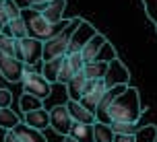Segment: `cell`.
<instances>
[{"label": "cell", "mask_w": 157, "mask_h": 142, "mask_svg": "<svg viewBox=\"0 0 157 142\" xmlns=\"http://www.w3.org/2000/svg\"><path fill=\"white\" fill-rule=\"evenodd\" d=\"M23 122L31 128H37V130H44V128L50 126V109H33L23 113Z\"/></svg>", "instance_id": "obj_11"}, {"label": "cell", "mask_w": 157, "mask_h": 142, "mask_svg": "<svg viewBox=\"0 0 157 142\" xmlns=\"http://www.w3.org/2000/svg\"><path fill=\"white\" fill-rule=\"evenodd\" d=\"M105 41H108V37L103 35V33H97L93 39L89 41L85 47H83V58H85V64H91V62H95V58H97V54L101 52V47L105 46Z\"/></svg>", "instance_id": "obj_13"}, {"label": "cell", "mask_w": 157, "mask_h": 142, "mask_svg": "<svg viewBox=\"0 0 157 142\" xmlns=\"http://www.w3.org/2000/svg\"><path fill=\"white\" fill-rule=\"evenodd\" d=\"M72 76H75V70L71 68V64L66 62V58H64V64H62V68H60V74H58V82H62V85H68Z\"/></svg>", "instance_id": "obj_27"}, {"label": "cell", "mask_w": 157, "mask_h": 142, "mask_svg": "<svg viewBox=\"0 0 157 142\" xmlns=\"http://www.w3.org/2000/svg\"><path fill=\"white\" fill-rule=\"evenodd\" d=\"M15 2L21 8H29V6H33V4H37V2H50V0H15Z\"/></svg>", "instance_id": "obj_32"}, {"label": "cell", "mask_w": 157, "mask_h": 142, "mask_svg": "<svg viewBox=\"0 0 157 142\" xmlns=\"http://www.w3.org/2000/svg\"><path fill=\"white\" fill-rule=\"evenodd\" d=\"M23 93L27 95H35L39 99H48L52 95V82H48L44 74L33 70V66H27L25 64V74H23Z\"/></svg>", "instance_id": "obj_3"}, {"label": "cell", "mask_w": 157, "mask_h": 142, "mask_svg": "<svg viewBox=\"0 0 157 142\" xmlns=\"http://www.w3.org/2000/svg\"><path fill=\"white\" fill-rule=\"evenodd\" d=\"M25 74V64L15 58V56H8L0 52V76L8 82H21Z\"/></svg>", "instance_id": "obj_6"}, {"label": "cell", "mask_w": 157, "mask_h": 142, "mask_svg": "<svg viewBox=\"0 0 157 142\" xmlns=\"http://www.w3.org/2000/svg\"><path fill=\"white\" fill-rule=\"evenodd\" d=\"M71 138L78 142H95V136H93V124H72L71 128Z\"/></svg>", "instance_id": "obj_18"}, {"label": "cell", "mask_w": 157, "mask_h": 142, "mask_svg": "<svg viewBox=\"0 0 157 142\" xmlns=\"http://www.w3.org/2000/svg\"><path fill=\"white\" fill-rule=\"evenodd\" d=\"M66 107H68V111H71L72 122H77V124H95V122H97V119H95V113H91L89 109H85L78 101H71V99H68Z\"/></svg>", "instance_id": "obj_12"}, {"label": "cell", "mask_w": 157, "mask_h": 142, "mask_svg": "<svg viewBox=\"0 0 157 142\" xmlns=\"http://www.w3.org/2000/svg\"><path fill=\"white\" fill-rule=\"evenodd\" d=\"M141 115H143V107H141L139 91L128 85L124 93L103 113L95 115V118H97V122H103V124H114V122H139Z\"/></svg>", "instance_id": "obj_1"}, {"label": "cell", "mask_w": 157, "mask_h": 142, "mask_svg": "<svg viewBox=\"0 0 157 142\" xmlns=\"http://www.w3.org/2000/svg\"><path fill=\"white\" fill-rule=\"evenodd\" d=\"M143 6H145V13L149 16V21L157 25V0H143Z\"/></svg>", "instance_id": "obj_28"}, {"label": "cell", "mask_w": 157, "mask_h": 142, "mask_svg": "<svg viewBox=\"0 0 157 142\" xmlns=\"http://www.w3.org/2000/svg\"><path fill=\"white\" fill-rule=\"evenodd\" d=\"M17 58L21 60L27 66H33L44 60V41L35 39V37H23L19 39V46H17Z\"/></svg>", "instance_id": "obj_4"}, {"label": "cell", "mask_w": 157, "mask_h": 142, "mask_svg": "<svg viewBox=\"0 0 157 142\" xmlns=\"http://www.w3.org/2000/svg\"><path fill=\"white\" fill-rule=\"evenodd\" d=\"M17 46H19V39L10 37V35H4V33H0V52H2V54L15 56L17 54ZM15 58H17V56H15Z\"/></svg>", "instance_id": "obj_25"}, {"label": "cell", "mask_w": 157, "mask_h": 142, "mask_svg": "<svg viewBox=\"0 0 157 142\" xmlns=\"http://www.w3.org/2000/svg\"><path fill=\"white\" fill-rule=\"evenodd\" d=\"M97 29H95L93 25L89 23V21H81V23L77 25V29H75V33H72L71 37V46H68V54H72V52H83V47L89 43V41L93 39L95 35H97Z\"/></svg>", "instance_id": "obj_8"}, {"label": "cell", "mask_w": 157, "mask_h": 142, "mask_svg": "<svg viewBox=\"0 0 157 142\" xmlns=\"http://www.w3.org/2000/svg\"><path fill=\"white\" fill-rule=\"evenodd\" d=\"M112 130H114V134H130L134 136L136 132H139V122H114V124H110Z\"/></svg>", "instance_id": "obj_24"}, {"label": "cell", "mask_w": 157, "mask_h": 142, "mask_svg": "<svg viewBox=\"0 0 157 142\" xmlns=\"http://www.w3.org/2000/svg\"><path fill=\"white\" fill-rule=\"evenodd\" d=\"M0 33H4V35H10V37H15V39H23V37H29V33H27V25H25V19L23 16H19V19H13V21H8Z\"/></svg>", "instance_id": "obj_14"}, {"label": "cell", "mask_w": 157, "mask_h": 142, "mask_svg": "<svg viewBox=\"0 0 157 142\" xmlns=\"http://www.w3.org/2000/svg\"><path fill=\"white\" fill-rule=\"evenodd\" d=\"M8 23V15H6V6H4V0H0V29Z\"/></svg>", "instance_id": "obj_30"}, {"label": "cell", "mask_w": 157, "mask_h": 142, "mask_svg": "<svg viewBox=\"0 0 157 142\" xmlns=\"http://www.w3.org/2000/svg\"><path fill=\"white\" fill-rule=\"evenodd\" d=\"M19 107H21L23 113L33 111V109H41V107H44V99H39V97H35V95L23 93V95H21V99H19Z\"/></svg>", "instance_id": "obj_22"}, {"label": "cell", "mask_w": 157, "mask_h": 142, "mask_svg": "<svg viewBox=\"0 0 157 142\" xmlns=\"http://www.w3.org/2000/svg\"><path fill=\"white\" fill-rule=\"evenodd\" d=\"M66 62L71 64V68L75 70V74L85 70V58L81 52H72V54H66Z\"/></svg>", "instance_id": "obj_26"}, {"label": "cell", "mask_w": 157, "mask_h": 142, "mask_svg": "<svg viewBox=\"0 0 157 142\" xmlns=\"http://www.w3.org/2000/svg\"><path fill=\"white\" fill-rule=\"evenodd\" d=\"M134 142H157V126H141L134 134Z\"/></svg>", "instance_id": "obj_23"}, {"label": "cell", "mask_w": 157, "mask_h": 142, "mask_svg": "<svg viewBox=\"0 0 157 142\" xmlns=\"http://www.w3.org/2000/svg\"><path fill=\"white\" fill-rule=\"evenodd\" d=\"M4 142H23V140L19 138V134H17L15 130H6V134H4Z\"/></svg>", "instance_id": "obj_31"}, {"label": "cell", "mask_w": 157, "mask_h": 142, "mask_svg": "<svg viewBox=\"0 0 157 142\" xmlns=\"http://www.w3.org/2000/svg\"><path fill=\"white\" fill-rule=\"evenodd\" d=\"M66 58V56H64ZM64 58H54V60H48V62H41V74L46 76L48 82H58V74H60V68H62L64 64Z\"/></svg>", "instance_id": "obj_17"}, {"label": "cell", "mask_w": 157, "mask_h": 142, "mask_svg": "<svg viewBox=\"0 0 157 142\" xmlns=\"http://www.w3.org/2000/svg\"><path fill=\"white\" fill-rule=\"evenodd\" d=\"M93 136H95V142H114V138H116L112 126L103 124V122H95L93 124Z\"/></svg>", "instance_id": "obj_19"}, {"label": "cell", "mask_w": 157, "mask_h": 142, "mask_svg": "<svg viewBox=\"0 0 157 142\" xmlns=\"http://www.w3.org/2000/svg\"><path fill=\"white\" fill-rule=\"evenodd\" d=\"M21 16L25 19L29 37H35V39H41V41H48L52 37H56L58 33H62L72 23V19H64L60 23H50V21L44 19L41 13H35L33 8H23V15Z\"/></svg>", "instance_id": "obj_2"}, {"label": "cell", "mask_w": 157, "mask_h": 142, "mask_svg": "<svg viewBox=\"0 0 157 142\" xmlns=\"http://www.w3.org/2000/svg\"><path fill=\"white\" fill-rule=\"evenodd\" d=\"M105 91H108V85H105V80H103V78L89 80V82H87L85 93H83V97H81V101H78V103H81L85 109H89L91 113H95L97 107H99V103H101V97H103Z\"/></svg>", "instance_id": "obj_5"}, {"label": "cell", "mask_w": 157, "mask_h": 142, "mask_svg": "<svg viewBox=\"0 0 157 142\" xmlns=\"http://www.w3.org/2000/svg\"><path fill=\"white\" fill-rule=\"evenodd\" d=\"M64 8H66V0H50L46 10H44L41 15H44V19L50 21V23H60V21H64V16H62Z\"/></svg>", "instance_id": "obj_15"}, {"label": "cell", "mask_w": 157, "mask_h": 142, "mask_svg": "<svg viewBox=\"0 0 157 142\" xmlns=\"http://www.w3.org/2000/svg\"><path fill=\"white\" fill-rule=\"evenodd\" d=\"M108 66L110 62H91V64H85V76L89 80H99L105 76V72H108Z\"/></svg>", "instance_id": "obj_20"}, {"label": "cell", "mask_w": 157, "mask_h": 142, "mask_svg": "<svg viewBox=\"0 0 157 142\" xmlns=\"http://www.w3.org/2000/svg\"><path fill=\"white\" fill-rule=\"evenodd\" d=\"M103 80H105L108 89H110V87H118V85H128V80H130V72H128V68H126L124 64L116 58V60H112V62H110Z\"/></svg>", "instance_id": "obj_9"}, {"label": "cell", "mask_w": 157, "mask_h": 142, "mask_svg": "<svg viewBox=\"0 0 157 142\" xmlns=\"http://www.w3.org/2000/svg\"><path fill=\"white\" fill-rule=\"evenodd\" d=\"M15 132L19 134V138H21L23 142H48V140H46V136L41 134V130L27 126L25 122H21V124L15 128Z\"/></svg>", "instance_id": "obj_16"}, {"label": "cell", "mask_w": 157, "mask_h": 142, "mask_svg": "<svg viewBox=\"0 0 157 142\" xmlns=\"http://www.w3.org/2000/svg\"><path fill=\"white\" fill-rule=\"evenodd\" d=\"M87 82H89V78L85 76V72H78L72 76L71 82L66 85V95H68L71 101H81V97L87 89Z\"/></svg>", "instance_id": "obj_10"}, {"label": "cell", "mask_w": 157, "mask_h": 142, "mask_svg": "<svg viewBox=\"0 0 157 142\" xmlns=\"http://www.w3.org/2000/svg\"><path fill=\"white\" fill-rule=\"evenodd\" d=\"M72 124H75V122H72L71 111H68L66 105H54V107L50 109V128L54 130L56 134L68 136Z\"/></svg>", "instance_id": "obj_7"}, {"label": "cell", "mask_w": 157, "mask_h": 142, "mask_svg": "<svg viewBox=\"0 0 157 142\" xmlns=\"http://www.w3.org/2000/svg\"><path fill=\"white\" fill-rule=\"evenodd\" d=\"M10 103H13V93L8 89H0V109L10 107Z\"/></svg>", "instance_id": "obj_29"}, {"label": "cell", "mask_w": 157, "mask_h": 142, "mask_svg": "<svg viewBox=\"0 0 157 142\" xmlns=\"http://www.w3.org/2000/svg\"><path fill=\"white\" fill-rule=\"evenodd\" d=\"M114 142H134V136H130V134H116Z\"/></svg>", "instance_id": "obj_33"}, {"label": "cell", "mask_w": 157, "mask_h": 142, "mask_svg": "<svg viewBox=\"0 0 157 142\" xmlns=\"http://www.w3.org/2000/svg\"><path fill=\"white\" fill-rule=\"evenodd\" d=\"M21 122H23V119L19 118V115H17L10 107L0 109V128H4V130H15Z\"/></svg>", "instance_id": "obj_21"}, {"label": "cell", "mask_w": 157, "mask_h": 142, "mask_svg": "<svg viewBox=\"0 0 157 142\" xmlns=\"http://www.w3.org/2000/svg\"><path fill=\"white\" fill-rule=\"evenodd\" d=\"M64 142H78V140H75V138H71V136H64Z\"/></svg>", "instance_id": "obj_34"}]
</instances>
